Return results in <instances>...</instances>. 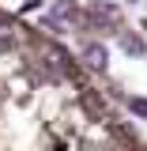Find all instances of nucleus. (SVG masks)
Here are the masks:
<instances>
[{
    "label": "nucleus",
    "instance_id": "nucleus-1",
    "mask_svg": "<svg viewBox=\"0 0 147 151\" xmlns=\"http://www.w3.org/2000/svg\"><path fill=\"white\" fill-rule=\"evenodd\" d=\"M147 136L83 57L0 8V147H140Z\"/></svg>",
    "mask_w": 147,
    "mask_h": 151
}]
</instances>
